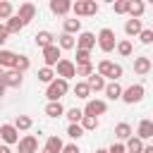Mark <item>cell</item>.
Returning a JSON list of instances; mask_svg holds the SVG:
<instances>
[{"label": "cell", "mask_w": 153, "mask_h": 153, "mask_svg": "<svg viewBox=\"0 0 153 153\" xmlns=\"http://www.w3.org/2000/svg\"><path fill=\"white\" fill-rule=\"evenodd\" d=\"M2 74H5V72H2V67H0V79H2Z\"/></svg>", "instance_id": "cell-50"}, {"label": "cell", "mask_w": 153, "mask_h": 153, "mask_svg": "<svg viewBox=\"0 0 153 153\" xmlns=\"http://www.w3.org/2000/svg\"><path fill=\"white\" fill-rule=\"evenodd\" d=\"M0 139L5 141V146L19 143V129H17L14 124H2V127H0Z\"/></svg>", "instance_id": "cell-6"}, {"label": "cell", "mask_w": 153, "mask_h": 153, "mask_svg": "<svg viewBox=\"0 0 153 153\" xmlns=\"http://www.w3.org/2000/svg\"><path fill=\"white\" fill-rule=\"evenodd\" d=\"M108 151H110V153H127V148H124L122 143H112V146H110Z\"/></svg>", "instance_id": "cell-43"}, {"label": "cell", "mask_w": 153, "mask_h": 153, "mask_svg": "<svg viewBox=\"0 0 153 153\" xmlns=\"http://www.w3.org/2000/svg\"><path fill=\"white\" fill-rule=\"evenodd\" d=\"M139 38H141V43L151 45V43H153V29H143V31L139 33Z\"/></svg>", "instance_id": "cell-41"}, {"label": "cell", "mask_w": 153, "mask_h": 153, "mask_svg": "<svg viewBox=\"0 0 153 153\" xmlns=\"http://www.w3.org/2000/svg\"><path fill=\"white\" fill-rule=\"evenodd\" d=\"M67 91H69V81H65V79H55V81H53V84H48V88H45L48 103H57Z\"/></svg>", "instance_id": "cell-1"}, {"label": "cell", "mask_w": 153, "mask_h": 153, "mask_svg": "<svg viewBox=\"0 0 153 153\" xmlns=\"http://www.w3.org/2000/svg\"><path fill=\"white\" fill-rule=\"evenodd\" d=\"M81 65H91V53L76 48V67H81Z\"/></svg>", "instance_id": "cell-35"}, {"label": "cell", "mask_w": 153, "mask_h": 153, "mask_svg": "<svg viewBox=\"0 0 153 153\" xmlns=\"http://www.w3.org/2000/svg\"><path fill=\"white\" fill-rule=\"evenodd\" d=\"M67 134H69L72 139H81V136H84V127H81V124H69Z\"/></svg>", "instance_id": "cell-40"}, {"label": "cell", "mask_w": 153, "mask_h": 153, "mask_svg": "<svg viewBox=\"0 0 153 153\" xmlns=\"http://www.w3.org/2000/svg\"><path fill=\"white\" fill-rule=\"evenodd\" d=\"M143 10H146V5H143L141 0H131V7H129V17H131V19H141Z\"/></svg>", "instance_id": "cell-26"}, {"label": "cell", "mask_w": 153, "mask_h": 153, "mask_svg": "<svg viewBox=\"0 0 153 153\" xmlns=\"http://www.w3.org/2000/svg\"><path fill=\"white\" fill-rule=\"evenodd\" d=\"M19 153H38V139L31 134L19 139Z\"/></svg>", "instance_id": "cell-10"}, {"label": "cell", "mask_w": 153, "mask_h": 153, "mask_svg": "<svg viewBox=\"0 0 153 153\" xmlns=\"http://www.w3.org/2000/svg\"><path fill=\"white\" fill-rule=\"evenodd\" d=\"M31 124H33V122H31L29 115H17V120H14V127L22 129V131H24V129H31Z\"/></svg>", "instance_id": "cell-33"}, {"label": "cell", "mask_w": 153, "mask_h": 153, "mask_svg": "<svg viewBox=\"0 0 153 153\" xmlns=\"http://www.w3.org/2000/svg\"><path fill=\"white\" fill-rule=\"evenodd\" d=\"M41 153H48V151H41Z\"/></svg>", "instance_id": "cell-51"}, {"label": "cell", "mask_w": 153, "mask_h": 153, "mask_svg": "<svg viewBox=\"0 0 153 153\" xmlns=\"http://www.w3.org/2000/svg\"><path fill=\"white\" fill-rule=\"evenodd\" d=\"M124 148H127V153H143L146 146H143V141L139 136H131V139H127V146Z\"/></svg>", "instance_id": "cell-24"}, {"label": "cell", "mask_w": 153, "mask_h": 153, "mask_svg": "<svg viewBox=\"0 0 153 153\" xmlns=\"http://www.w3.org/2000/svg\"><path fill=\"white\" fill-rule=\"evenodd\" d=\"M96 153H110V151H108V148H98Z\"/></svg>", "instance_id": "cell-49"}, {"label": "cell", "mask_w": 153, "mask_h": 153, "mask_svg": "<svg viewBox=\"0 0 153 153\" xmlns=\"http://www.w3.org/2000/svg\"><path fill=\"white\" fill-rule=\"evenodd\" d=\"M62 153H81V151H79V146H76V143H69V146H65V148H62Z\"/></svg>", "instance_id": "cell-44"}, {"label": "cell", "mask_w": 153, "mask_h": 153, "mask_svg": "<svg viewBox=\"0 0 153 153\" xmlns=\"http://www.w3.org/2000/svg\"><path fill=\"white\" fill-rule=\"evenodd\" d=\"M0 153H12V151H10V146H5V143H2V146H0Z\"/></svg>", "instance_id": "cell-47"}, {"label": "cell", "mask_w": 153, "mask_h": 153, "mask_svg": "<svg viewBox=\"0 0 153 153\" xmlns=\"http://www.w3.org/2000/svg\"><path fill=\"white\" fill-rule=\"evenodd\" d=\"M96 41H98V38H96L91 31H84V33L79 36V41H76V48H79V50H88V53H91V48L96 45Z\"/></svg>", "instance_id": "cell-14"}, {"label": "cell", "mask_w": 153, "mask_h": 153, "mask_svg": "<svg viewBox=\"0 0 153 153\" xmlns=\"http://www.w3.org/2000/svg\"><path fill=\"white\" fill-rule=\"evenodd\" d=\"M45 115H48V117H62V115H65L62 103H60V100H57V103H48V105H45Z\"/></svg>", "instance_id": "cell-25"}, {"label": "cell", "mask_w": 153, "mask_h": 153, "mask_svg": "<svg viewBox=\"0 0 153 153\" xmlns=\"http://www.w3.org/2000/svg\"><path fill=\"white\" fill-rule=\"evenodd\" d=\"M29 67H31V62H29V57H26V55H19V57H17V65H14V69L24 74V72H26Z\"/></svg>", "instance_id": "cell-38"}, {"label": "cell", "mask_w": 153, "mask_h": 153, "mask_svg": "<svg viewBox=\"0 0 153 153\" xmlns=\"http://www.w3.org/2000/svg\"><path fill=\"white\" fill-rule=\"evenodd\" d=\"M98 45H100L103 53H112V50L117 48V43H115V31H112V29H100V33H98Z\"/></svg>", "instance_id": "cell-4"}, {"label": "cell", "mask_w": 153, "mask_h": 153, "mask_svg": "<svg viewBox=\"0 0 153 153\" xmlns=\"http://www.w3.org/2000/svg\"><path fill=\"white\" fill-rule=\"evenodd\" d=\"M136 136L143 141V139H151L153 136V120H141L139 122V129H136Z\"/></svg>", "instance_id": "cell-16"}, {"label": "cell", "mask_w": 153, "mask_h": 153, "mask_svg": "<svg viewBox=\"0 0 153 153\" xmlns=\"http://www.w3.org/2000/svg\"><path fill=\"white\" fill-rule=\"evenodd\" d=\"M117 53L124 55V57H129V55H131V43H129V41H120V43H117Z\"/></svg>", "instance_id": "cell-39"}, {"label": "cell", "mask_w": 153, "mask_h": 153, "mask_svg": "<svg viewBox=\"0 0 153 153\" xmlns=\"http://www.w3.org/2000/svg\"><path fill=\"white\" fill-rule=\"evenodd\" d=\"M50 10H53V14H67L72 10V2L69 0H50Z\"/></svg>", "instance_id": "cell-17"}, {"label": "cell", "mask_w": 153, "mask_h": 153, "mask_svg": "<svg viewBox=\"0 0 153 153\" xmlns=\"http://www.w3.org/2000/svg\"><path fill=\"white\" fill-rule=\"evenodd\" d=\"M62 148H65V143H62L60 136H50V139L45 141V151H48V153H62Z\"/></svg>", "instance_id": "cell-23"}, {"label": "cell", "mask_w": 153, "mask_h": 153, "mask_svg": "<svg viewBox=\"0 0 153 153\" xmlns=\"http://www.w3.org/2000/svg\"><path fill=\"white\" fill-rule=\"evenodd\" d=\"M131 7V0H117L115 2V14H127Z\"/></svg>", "instance_id": "cell-37"}, {"label": "cell", "mask_w": 153, "mask_h": 153, "mask_svg": "<svg viewBox=\"0 0 153 153\" xmlns=\"http://www.w3.org/2000/svg\"><path fill=\"white\" fill-rule=\"evenodd\" d=\"M38 81H43V84H53V81H55V72H53V67H41V69H38Z\"/></svg>", "instance_id": "cell-27"}, {"label": "cell", "mask_w": 153, "mask_h": 153, "mask_svg": "<svg viewBox=\"0 0 153 153\" xmlns=\"http://www.w3.org/2000/svg\"><path fill=\"white\" fill-rule=\"evenodd\" d=\"M5 88H7V86H5V81H2V79H0V98H2V96H5Z\"/></svg>", "instance_id": "cell-46"}, {"label": "cell", "mask_w": 153, "mask_h": 153, "mask_svg": "<svg viewBox=\"0 0 153 153\" xmlns=\"http://www.w3.org/2000/svg\"><path fill=\"white\" fill-rule=\"evenodd\" d=\"M67 120H69L72 124H81V120H84V110H79V108L67 110Z\"/></svg>", "instance_id": "cell-32"}, {"label": "cell", "mask_w": 153, "mask_h": 153, "mask_svg": "<svg viewBox=\"0 0 153 153\" xmlns=\"http://www.w3.org/2000/svg\"><path fill=\"white\" fill-rule=\"evenodd\" d=\"M72 76H76V67H74V62H69V60H60V62H57V79L69 81Z\"/></svg>", "instance_id": "cell-7"}, {"label": "cell", "mask_w": 153, "mask_h": 153, "mask_svg": "<svg viewBox=\"0 0 153 153\" xmlns=\"http://www.w3.org/2000/svg\"><path fill=\"white\" fill-rule=\"evenodd\" d=\"M86 84L91 86V91H105V86H108V84H105V79H103L100 74H96V72L88 76V81H86Z\"/></svg>", "instance_id": "cell-22"}, {"label": "cell", "mask_w": 153, "mask_h": 153, "mask_svg": "<svg viewBox=\"0 0 153 153\" xmlns=\"http://www.w3.org/2000/svg\"><path fill=\"white\" fill-rule=\"evenodd\" d=\"M24 26H26V24H24V22H22V19H19L17 14H14V17H10V19H7V24H5L7 33H19V31H22Z\"/></svg>", "instance_id": "cell-20"}, {"label": "cell", "mask_w": 153, "mask_h": 153, "mask_svg": "<svg viewBox=\"0 0 153 153\" xmlns=\"http://www.w3.org/2000/svg\"><path fill=\"white\" fill-rule=\"evenodd\" d=\"M98 74L105 79H112V81H117L120 76H122V67L117 65V62H110V60H100L98 62Z\"/></svg>", "instance_id": "cell-2"}, {"label": "cell", "mask_w": 153, "mask_h": 153, "mask_svg": "<svg viewBox=\"0 0 153 153\" xmlns=\"http://www.w3.org/2000/svg\"><path fill=\"white\" fill-rule=\"evenodd\" d=\"M115 136H117V139H131V127H129L127 122H120V124L115 127Z\"/></svg>", "instance_id": "cell-30"}, {"label": "cell", "mask_w": 153, "mask_h": 153, "mask_svg": "<svg viewBox=\"0 0 153 153\" xmlns=\"http://www.w3.org/2000/svg\"><path fill=\"white\" fill-rule=\"evenodd\" d=\"M17 53H12V50H0V67H5V69H14V65H17Z\"/></svg>", "instance_id": "cell-15"}, {"label": "cell", "mask_w": 153, "mask_h": 153, "mask_svg": "<svg viewBox=\"0 0 153 153\" xmlns=\"http://www.w3.org/2000/svg\"><path fill=\"white\" fill-rule=\"evenodd\" d=\"M105 110H108V103L105 100H88L86 108H84V115L98 117V115H105Z\"/></svg>", "instance_id": "cell-8"}, {"label": "cell", "mask_w": 153, "mask_h": 153, "mask_svg": "<svg viewBox=\"0 0 153 153\" xmlns=\"http://www.w3.org/2000/svg\"><path fill=\"white\" fill-rule=\"evenodd\" d=\"M57 45H60V50H72V48H74V36L62 33V36H60V41H57Z\"/></svg>", "instance_id": "cell-31"}, {"label": "cell", "mask_w": 153, "mask_h": 153, "mask_svg": "<svg viewBox=\"0 0 153 153\" xmlns=\"http://www.w3.org/2000/svg\"><path fill=\"white\" fill-rule=\"evenodd\" d=\"M93 74V65H81L76 67V76H91Z\"/></svg>", "instance_id": "cell-42"}, {"label": "cell", "mask_w": 153, "mask_h": 153, "mask_svg": "<svg viewBox=\"0 0 153 153\" xmlns=\"http://www.w3.org/2000/svg\"><path fill=\"white\" fill-rule=\"evenodd\" d=\"M141 31H143L141 19H127V24H124V33L127 36H139Z\"/></svg>", "instance_id": "cell-19"}, {"label": "cell", "mask_w": 153, "mask_h": 153, "mask_svg": "<svg viewBox=\"0 0 153 153\" xmlns=\"http://www.w3.org/2000/svg\"><path fill=\"white\" fill-rule=\"evenodd\" d=\"M74 96H76V98H88V96H91V86H88L86 81H76V84H74Z\"/></svg>", "instance_id": "cell-28"}, {"label": "cell", "mask_w": 153, "mask_h": 153, "mask_svg": "<svg viewBox=\"0 0 153 153\" xmlns=\"http://www.w3.org/2000/svg\"><path fill=\"white\" fill-rule=\"evenodd\" d=\"M122 93H124V88H122L117 81H110V84L105 86V96H108L110 100H120V98H122Z\"/></svg>", "instance_id": "cell-18"}, {"label": "cell", "mask_w": 153, "mask_h": 153, "mask_svg": "<svg viewBox=\"0 0 153 153\" xmlns=\"http://www.w3.org/2000/svg\"><path fill=\"white\" fill-rule=\"evenodd\" d=\"M7 36H10V33H7V29H5L2 24H0V45H2L5 41H7Z\"/></svg>", "instance_id": "cell-45"}, {"label": "cell", "mask_w": 153, "mask_h": 153, "mask_svg": "<svg viewBox=\"0 0 153 153\" xmlns=\"http://www.w3.org/2000/svg\"><path fill=\"white\" fill-rule=\"evenodd\" d=\"M36 45L41 48V50H45V48H50V45H55V36L50 33V31H38L36 36Z\"/></svg>", "instance_id": "cell-13"}, {"label": "cell", "mask_w": 153, "mask_h": 153, "mask_svg": "<svg viewBox=\"0 0 153 153\" xmlns=\"http://www.w3.org/2000/svg\"><path fill=\"white\" fill-rule=\"evenodd\" d=\"M81 127H84V131H91V129H96V127H98V117L84 115V120H81Z\"/></svg>", "instance_id": "cell-36"}, {"label": "cell", "mask_w": 153, "mask_h": 153, "mask_svg": "<svg viewBox=\"0 0 153 153\" xmlns=\"http://www.w3.org/2000/svg\"><path fill=\"white\" fill-rule=\"evenodd\" d=\"M17 17H19L24 24H29V22L36 17V7H33L31 2H22V5H19V12H17Z\"/></svg>", "instance_id": "cell-12"}, {"label": "cell", "mask_w": 153, "mask_h": 153, "mask_svg": "<svg viewBox=\"0 0 153 153\" xmlns=\"http://www.w3.org/2000/svg\"><path fill=\"white\" fill-rule=\"evenodd\" d=\"M143 153H153V146H146V148H143Z\"/></svg>", "instance_id": "cell-48"}, {"label": "cell", "mask_w": 153, "mask_h": 153, "mask_svg": "<svg viewBox=\"0 0 153 153\" xmlns=\"http://www.w3.org/2000/svg\"><path fill=\"white\" fill-rule=\"evenodd\" d=\"M2 81H5L7 88H19V86H22V72H17V69H7V72L2 74Z\"/></svg>", "instance_id": "cell-9"}, {"label": "cell", "mask_w": 153, "mask_h": 153, "mask_svg": "<svg viewBox=\"0 0 153 153\" xmlns=\"http://www.w3.org/2000/svg\"><path fill=\"white\" fill-rule=\"evenodd\" d=\"M143 86L141 84H131V86H127L124 88V93H122V100L124 103H129V105H134V103H139L141 98H143Z\"/></svg>", "instance_id": "cell-5"}, {"label": "cell", "mask_w": 153, "mask_h": 153, "mask_svg": "<svg viewBox=\"0 0 153 153\" xmlns=\"http://www.w3.org/2000/svg\"><path fill=\"white\" fill-rule=\"evenodd\" d=\"M134 72L136 74H148L151 72V60L148 57H134Z\"/></svg>", "instance_id": "cell-21"}, {"label": "cell", "mask_w": 153, "mask_h": 153, "mask_svg": "<svg viewBox=\"0 0 153 153\" xmlns=\"http://www.w3.org/2000/svg\"><path fill=\"white\" fill-rule=\"evenodd\" d=\"M72 12H74L76 17H91V14L98 12V2H96V0H76V2L72 5Z\"/></svg>", "instance_id": "cell-3"}, {"label": "cell", "mask_w": 153, "mask_h": 153, "mask_svg": "<svg viewBox=\"0 0 153 153\" xmlns=\"http://www.w3.org/2000/svg\"><path fill=\"white\" fill-rule=\"evenodd\" d=\"M12 12H14V7H12V2H7V0H2V2H0V19H10V17H14Z\"/></svg>", "instance_id": "cell-34"}, {"label": "cell", "mask_w": 153, "mask_h": 153, "mask_svg": "<svg viewBox=\"0 0 153 153\" xmlns=\"http://www.w3.org/2000/svg\"><path fill=\"white\" fill-rule=\"evenodd\" d=\"M76 31H81V19H65V33H76Z\"/></svg>", "instance_id": "cell-29"}, {"label": "cell", "mask_w": 153, "mask_h": 153, "mask_svg": "<svg viewBox=\"0 0 153 153\" xmlns=\"http://www.w3.org/2000/svg\"><path fill=\"white\" fill-rule=\"evenodd\" d=\"M43 60H45V67H57V62H60V45H50V48H45L43 50Z\"/></svg>", "instance_id": "cell-11"}]
</instances>
